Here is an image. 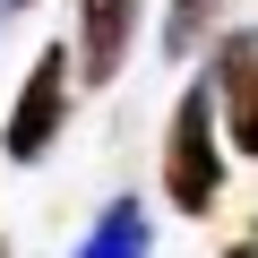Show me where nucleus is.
I'll return each mask as SVG.
<instances>
[{
  "instance_id": "5",
  "label": "nucleus",
  "mask_w": 258,
  "mask_h": 258,
  "mask_svg": "<svg viewBox=\"0 0 258 258\" xmlns=\"http://www.w3.org/2000/svg\"><path fill=\"white\" fill-rule=\"evenodd\" d=\"M78 258H155V232H147V207L138 198H112L95 215V232L78 241Z\"/></svg>"
},
{
  "instance_id": "3",
  "label": "nucleus",
  "mask_w": 258,
  "mask_h": 258,
  "mask_svg": "<svg viewBox=\"0 0 258 258\" xmlns=\"http://www.w3.org/2000/svg\"><path fill=\"white\" fill-rule=\"evenodd\" d=\"M207 86H215V120H224V138H232L241 155H258V26H232V35L215 43Z\"/></svg>"
},
{
  "instance_id": "6",
  "label": "nucleus",
  "mask_w": 258,
  "mask_h": 258,
  "mask_svg": "<svg viewBox=\"0 0 258 258\" xmlns=\"http://www.w3.org/2000/svg\"><path fill=\"white\" fill-rule=\"evenodd\" d=\"M232 9V0H172V9H164V52L172 60H189L207 35H215V18Z\"/></svg>"
},
{
  "instance_id": "4",
  "label": "nucleus",
  "mask_w": 258,
  "mask_h": 258,
  "mask_svg": "<svg viewBox=\"0 0 258 258\" xmlns=\"http://www.w3.org/2000/svg\"><path fill=\"white\" fill-rule=\"evenodd\" d=\"M138 9H147V0H78V78L86 86H112L120 78L129 35H138Z\"/></svg>"
},
{
  "instance_id": "8",
  "label": "nucleus",
  "mask_w": 258,
  "mask_h": 258,
  "mask_svg": "<svg viewBox=\"0 0 258 258\" xmlns=\"http://www.w3.org/2000/svg\"><path fill=\"white\" fill-rule=\"evenodd\" d=\"M18 9H26V0H0V26H9V18H18Z\"/></svg>"
},
{
  "instance_id": "9",
  "label": "nucleus",
  "mask_w": 258,
  "mask_h": 258,
  "mask_svg": "<svg viewBox=\"0 0 258 258\" xmlns=\"http://www.w3.org/2000/svg\"><path fill=\"white\" fill-rule=\"evenodd\" d=\"M0 258H9V241H0Z\"/></svg>"
},
{
  "instance_id": "2",
  "label": "nucleus",
  "mask_w": 258,
  "mask_h": 258,
  "mask_svg": "<svg viewBox=\"0 0 258 258\" xmlns=\"http://www.w3.org/2000/svg\"><path fill=\"white\" fill-rule=\"evenodd\" d=\"M60 112H69V52H35L18 103H9V129H0V147H9V164H43L52 138H60Z\"/></svg>"
},
{
  "instance_id": "7",
  "label": "nucleus",
  "mask_w": 258,
  "mask_h": 258,
  "mask_svg": "<svg viewBox=\"0 0 258 258\" xmlns=\"http://www.w3.org/2000/svg\"><path fill=\"white\" fill-rule=\"evenodd\" d=\"M224 258H258V241H232V249H224Z\"/></svg>"
},
{
  "instance_id": "1",
  "label": "nucleus",
  "mask_w": 258,
  "mask_h": 258,
  "mask_svg": "<svg viewBox=\"0 0 258 258\" xmlns=\"http://www.w3.org/2000/svg\"><path fill=\"white\" fill-rule=\"evenodd\" d=\"M164 198H172L181 215H215V198H224L215 86H207V78H198V86L181 95V112H172V129H164Z\"/></svg>"
}]
</instances>
